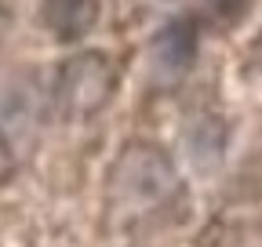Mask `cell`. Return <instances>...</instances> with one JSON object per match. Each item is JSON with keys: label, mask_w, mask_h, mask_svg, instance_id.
Masks as SVG:
<instances>
[{"label": "cell", "mask_w": 262, "mask_h": 247, "mask_svg": "<svg viewBox=\"0 0 262 247\" xmlns=\"http://www.w3.org/2000/svg\"><path fill=\"white\" fill-rule=\"evenodd\" d=\"M117 196L135 204V207H153L175 189V171L160 149L153 145H131L117 160Z\"/></svg>", "instance_id": "7a4b0ae2"}, {"label": "cell", "mask_w": 262, "mask_h": 247, "mask_svg": "<svg viewBox=\"0 0 262 247\" xmlns=\"http://www.w3.org/2000/svg\"><path fill=\"white\" fill-rule=\"evenodd\" d=\"M244 8H248V0H211V11L222 15V18H233V15H241Z\"/></svg>", "instance_id": "5b68a950"}, {"label": "cell", "mask_w": 262, "mask_h": 247, "mask_svg": "<svg viewBox=\"0 0 262 247\" xmlns=\"http://www.w3.org/2000/svg\"><path fill=\"white\" fill-rule=\"evenodd\" d=\"M196 44H201V29L189 15L171 18L164 29H157V37L149 40V73L160 84H175L189 73L196 62Z\"/></svg>", "instance_id": "3957f363"}, {"label": "cell", "mask_w": 262, "mask_h": 247, "mask_svg": "<svg viewBox=\"0 0 262 247\" xmlns=\"http://www.w3.org/2000/svg\"><path fill=\"white\" fill-rule=\"evenodd\" d=\"M98 11V0H44V18L58 40H80Z\"/></svg>", "instance_id": "277c9868"}, {"label": "cell", "mask_w": 262, "mask_h": 247, "mask_svg": "<svg viewBox=\"0 0 262 247\" xmlns=\"http://www.w3.org/2000/svg\"><path fill=\"white\" fill-rule=\"evenodd\" d=\"M110 91H113L110 58L98 51L73 55L58 73V109L66 116H88L110 98Z\"/></svg>", "instance_id": "6da1fadb"}, {"label": "cell", "mask_w": 262, "mask_h": 247, "mask_svg": "<svg viewBox=\"0 0 262 247\" xmlns=\"http://www.w3.org/2000/svg\"><path fill=\"white\" fill-rule=\"evenodd\" d=\"M11 171V149H8V138H4V131H0V178H4Z\"/></svg>", "instance_id": "8992f818"}]
</instances>
